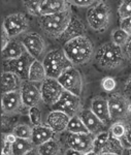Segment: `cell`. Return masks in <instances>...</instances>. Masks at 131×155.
Listing matches in <instances>:
<instances>
[{
    "label": "cell",
    "mask_w": 131,
    "mask_h": 155,
    "mask_svg": "<svg viewBox=\"0 0 131 155\" xmlns=\"http://www.w3.org/2000/svg\"><path fill=\"white\" fill-rule=\"evenodd\" d=\"M2 26L6 29L7 33L11 38L24 33L27 31L30 26L29 18L23 12H15V14L8 15L3 20Z\"/></svg>",
    "instance_id": "obj_11"
},
{
    "label": "cell",
    "mask_w": 131,
    "mask_h": 155,
    "mask_svg": "<svg viewBox=\"0 0 131 155\" xmlns=\"http://www.w3.org/2000/svg\"><path fill=\"white\" fill-rule=\"evenodd\" d=\"M122 49H123V53H124L125 58L131 62V36L129 37V39H128L127 44H126Z\"/></svg>",
    "instance_id": "obj_41"
},
{
    "label": "cell",
    "mask_w": 131,
    "mask_h": 155,
    "mask_svg": "<svg viewBox=\"0 0 131 155\" xmlns=\"http://www.w3.org/2000/svg\"><path fill=\"white\" fill-rule=\"evenodd\" d=\"M63 51L74 66L89 63L95 55L94 45L91 39L86 35L65 42Z\"/></svg>",
    "instance_id": "obj_1"
},
{
    "label": "cell",
    "mask_w": 131,
    "mask_h": 155,
    "mask_svg": "<svg viewBox=\"0 0 131 155\" xmlns=\"http://www.w3.org/2000/svg\"><path fill=\"white\" fill-rule=\"evenodd\" d=\"M112 8L105 1H96L88 9L87 22L89 27L96 32H103L110 26Z\"/></svg>",
    "instance_id": "obj_4"
},
{
    "label": "cell",
    "mask_w": 131,
    "mask_h": 155,
    "mask_svg": "<svg viewBox=\"0 0 131 155\" xmlns=\"http://www.w3.org/2000/svg\"><path fill=\"white\" fill-rule=\"evenodd\" d=\"M33 151H36V146L29 139H21L18 137L17 141L12 144V154L25 155Z\"/></svg>",
    "instance_id": "obj_26"
},
{
    "label": "cell",
    "mask_w": 131,
    "mask_h": 155,
    "mask_svg": "<svg viewBox=\"0 0 131 155\" xmlns=\"http://www.w3.org/2000/svg\"><path fill=\"white\" fill-rule=\"evenodd\" d=\"M57 80L65 91H68L74 95L82 96L84 90V80L82 74L74 66L67 68Z\"/></svg>",
    "instance_id": "obj_8"
},
{
    "label": "cell",
    "mask_w": 131,
    "mask_h": 155,
    "mask_svg": "<svg viewBox=\"0 0 131 155\" xmlns=\"http://www.w3.org/2000/svg\"><path fill=\"white\" fill-rule=\"evenodd\" d=\"M129 37L130 35L125 30H123L122 28H118L112 33V41L114 42L115 45H117V46L123 48V47L127 44Z\"/></svg>",
    "instance_id": "obj_32"
},
{
    "label": "cell",
    "mask_w": 131,
    "mask_h": 155,
    "mask_svg": "<svg viewBox=\"0 0 131 155\" xmlns=\"http://www.w3.org/2000/svg\"><path fill=\"white\" fill-rule=\"evenodd\" d=\"M107 101L113 122L126 121L131 118V98L124 93H110L107 97Z\"/></svg>",
    "instance_id": "obj_6"
},
{
    "label": "cell",
    "mask_w": 131,
    "mask_h": 155,
    "mask_svg": "<svg viewBox=\"0 0 131 155\" xmlns=\"http://www.w3.org/2000/svg\"><path fill=\"white\" fill-rule=\"evenodd\" d=\"M20 93H21L24 106L27 107H36L40 101H42L40 87L38 88L35 83L30 82L29 80L23 81L21 89H20Z\"/></svg>",
    "instance_id": "obj_15"
},
{
    "label": "cell",
    "mask_w": 131,
    "mask_h": 155,
    "mask_svg": "<svg viewBox=\"0 0 131 155\" xmlns=\"http://www.w3.org/2000/svg\"><path fill=\"white\" fill-rule=\"evenodd\" d=\"M72 12L70 9L56 15H49V16H40L37 23L41 28L44 34L52 38L59 39L60 36L64 33V31L68 27L71 21Z\"/></svg>",
    "instance_id": "obj_2"
},
{
    "label": "cell",
    "mask_w": 131,
    "mask_h": 155,
    "mask_svg": "<svg viewBox=\"0 0 131 155\" xmlns=\"http://www.w3.org/2000/svg\"><path fill=\"white\" fill-rule=\"evenodd\" d=\"M25 49L33 58L39 60L40 57L46 53L47 45L44 37L37 32H30L26 34L22 39Z\"/></svg>",
    "instance_id": "obj_13"
},
{
    "label": "cell",
    "mask_w": 131,
    "mask_h": 155,
    "mask_svg": "<svg viewBox=\"0 0 131 155\" xmlns=\"http://www.w3.org/2000/svg\"><path fill=\"white\" fill-rule=\"evenodd\" d=\"M47 78L46 68H44L42 61L39 60H34L30 67L29 71V81L33 83H42Z\"/></svg>",
    "instance_id": "obj_25"
},
{
    "label": "cell",
    "mask_w": 131,
    "mask_h": 155,
    "mask_svg": "<svg viewBox=\"0 0 131 155\" xmlns=\"http://www.w3.org/2000/svg\"><path fill=\"white\" fill-rule=\"evenodd\" d=\"M86 32H87V28H86V25L82 20H80L77 17L74 16L68 25V27L64 31V33L60 36L59 41H69L74 38L80 36H85Z\"/></svg>",
    "instance_id": "obj_18"
},
{
    "label": "cell",
    "mask_w": 131,
    "mask_h": 155,
    "mask_svg": "<svg viewBox=\"0 0 131 155\" xmlns=\"http://www.w3.org/2000/svg\"><path fill=\"white\" fill-rule=\"evenodd\" d=\"M95 59L101 68L110 71L123 65L126 58L123 53V49L115 45L113 41H110L101 45L97 49Z\"/></svg>",
    "instance_id": "obj_3"
},
{
    "label": "cell",
    "mask_w": 131,
    "mask_h": 155,
    "mask_svg": "<svg viewBox=\"0 0 131 155\" xmlns=\"http://www.w3.org/2000/svg\"><path fill=\"white\" fill-rule=\"evenodd\" d=\"M101 87L107 93H113L117 87V81L113 77H105L101 80Z\"/></svg>",
    "instance_id": "obj_36"
},
{
    "label": "cell",
    "mask_w": 131,
    "mask_h": 155,
    "mask_svg": "<svg viewBox=\"0 0 131 155\" xmlns=\"http://www.w3.org/2000/svg\"><path fill=\"white\" fill-rule=\"evenodd\" d=\"M118 15H119L120 21L125 20L131 17V0H124L120 3L118 8Z\"/></svg>",
    "instance_id": "obj_34"
},
{
    "label": "cell",
    "mask_w": 131,
    "mask_h": 155,
    "mask_svg": "<svg viewBox=\"0 0 131 155\" xmlns=\"http://www.w3.org/2000/svg\"><path fill=\"white\" fill-rule=\"evenodd\" d=\"M25 106L22 101L20 91H12L2 94L1 97V110L2 115L14 116L22 111Z\"/></svg>",
    "instance_id": "obj_14"
},
{
    "label": "cell",
    "mask_w": 131,
    "mask_h": 155,
    "mask_svg": "<svg viewBox=\"0 0 131 155\" xmlns=\"http://www.w3.org/2000/svg\"><path fill=\"white\" fill-rule=\"evenodd\" d=\"M120 28L125 30L128 34L131 36V17L125 20H121L120 21Z\"/></svg>",
    "instance_id": "obj_40"
},
{
    "label": "cell",
    "mask_w": 131,
    "mask_h": 155,
    "mask_svg": "<svg viewBox=\"0 0 131 155\" xmlns=\"http://www.w3.org/2000/svg\"><path fill=\"white\" fill-rule=\"evenodd\" d=\"M70 120V117L67 114L61 111L52 110L47 116V124L54 130L56 134L66 131L67 125Z\"/></svg>",
    "instance_id": "obj_17"
},
{
    "label": "cell",
    "mask_w": 131,
    "mask_h": 155,
    "mask_svg": "<svg viewBox=\"0 0 131 155\" xmlns=\"http://www.w3.org/2000/svg\"><path fill=\"white\" fill-rule=\"evenodd\" d=\"M23 80L16 74L3 71L1 74V95L12 91H20Z\"/></svg>",
    "instance_id": "obj_20"
},
{
    "label": "cell",
    "mask_w": 131,
    "mask_h": 155,
    "mask_svg": "<svg viewBox=\"0 0 131 155\" xmlns=\"http://www.w3.org/2000/svg\"><path fill=\"white\" fill-rule=\"evenodd\" d=\"M11 41V37L9 36L8 33H7L6 29L2 26L1 27V51L5 49V47L9 44Z\"/></svg>",
    "instance_id": "obj_39"
},
{
    "label": "cell",
    "mask_w": 131,
    "mask_h": 155,
    "mask_svg": "<svg viewBox=\"0 0 131 155\" xmlns=\"http://www.w3.org/2000/svg\"><path fill=\"white\" fill-rule=\"evenodd\" d=\"M65 90L57 79L47 77L40 85L42 101L47 106H54Z\"/></svg>",
    "instance_id": "obj_12"
},
{
    "label": "cell",
    "mask_w": 131,
    "mask_h": 155,
    "mask_svg": "<svg viewBox=\"0 0 131 155\" xmlns=\"http://www.w3.org/2000/svg\"><path fill=\"white\" fill-rule=\"evenodd\" d=\"M55 132L47 124H39V125L33 126L32 129V137L31 141L33 142L35 146L46 143L47 141L51 140L52 137H55Z\"/></svg>",
    "instance_id": "obj_22"
},
{
    "label": "cell",
    "mask_w": 131,
    "mask_h": 155,
    "mask_svg": "<svg viewBox=\"0 0 131 155\" xmlns=\"http://www.w3.org/2000/svg\"><path fill=\"white\" fill-rule=\"evenodd\" d=\"M26 52L27 51L25 49L23 42L18 41L16 38H11V41L5 47V49L1 51V55L3 60H11L19 58Z\"/></svg>",
    "instance_id": "obj_23"
},
{
    "label": "cell",
    "mask_w": 131,
    "mask_h": 155,
    "mask_svg": "<svg viewBox=\"0 0 131 155\" xmlns=\"http://www.w3.org/2000/svg\"><path fill=\"white\" fill-rule=\"evenodd\" d=\"M28 115H29V119H30V122H31L32 126L41 124V122H42L41 112H40V110L37 107V106L29 107Z\"/></svg>",
    "instance_id": "obj_35"
},
{
    "label": "cell",
    "mask_w": 131,
    "mask_h": 155,
    "mask_svg": "<svg viewBox=\"0 0 131 155\" xmlns=\"http://www.w3.org/2000/svg\"><path fill=\"white\" fill-rule=\"evenodd\" d=\"M69 4L79 7H91L93 4L96 3L94 0H72V1H68Z\"/></svg>",
    "instance_id": "obj_38"
},
{
    "label": "cell",
    "mask_w": 131,
    "mask_h": 155,
    "mask_svg": "<svg viewBox=\"0 0 131 155\" xmlns=\"http://www.w3.org/2000/svg\"><path fill=\"white\" fill-rule=\"evenodd\" d=\"M70 9V4L66 0H44L41 5V16L56 15Z\"/></svg>",
    "instance_id": "obj_21"
},
{
    "label": "cell",
    "mask_w": 131,
    "mask_h": 155,
    "mask_svg": "<svg viewBox=\"0 0 131 155\" xmlns=\"http://www.w3.org/2000/svg\"><path fill=\"white\" fill-rule=\"evenodd\" d=\"M126 123V131L124 137L121 139V143L124 146L125 149H129L131 148V118L125 121Z\"/></svg>",
    "instance_id": "obj_37"
},
{
    "label": "cell",
    "mask_w": 131,
    "mask_h": 155,
    "mask_svg": "<svg viewBox=\"0 0 131 155\" xmlns=\"http://www.w3.org/2000/svg\"><path fill=\"white\" fill-rule=\"evenodd\" d=\"M123 93L126 96H128L129 98H131V76L128 78V80L126 81V83L124 85V89H123Z\"/></svg>",
    "instance_id": "obj_42"
},
{
    "label": "cell",
    "mask_w": 131,
    "mask_h": 155,
    "mask_svg": "<svg viewBox=\"0 0 131 155\" xmlns=\"http://www.w3.org/2000/svg\"><path fill=\"white\" fill-rule=\"evenodd\" d=\"M35 58L30 55L28 52L22 55L21 57L16 59L4 60V71H11L19 76L23 81L29 80V71L32 63L34 62Z\"/></svg>",
    "instance_id": "obj_9"
},
{
    "label": "cell",
    "mask_w": 131,
    "mask_h": 155,
    "mask_svg": "<svg viewBox=\"0 0 131 155\" xmlns=\"http://www.w3.org/2000/svg\"><path fill=\"white\" fill-rule=\"evenodd\" d=\"M66 131L74 132V134H88L89 132L88 128L86 127L85 123L83 122V120L80 119L79 115H75V116L70 118Z\"/></svg>",
    "instance_id": "obj_28"
},
{
    "label": "cell",
    "mask_w": 131,
    "mask_h": 155,
    "mask_svg": "<svg viewBox=\"0 0 131 155\" xmlns=\"http://www.w3.org/2000/svg\"><path fill=\"white\" fill-rule=\"evenodd\" d=\"M42 64L46 68L49 78L58 79L67 68L74 66L66 57L64 51L60 49L47 52L42 59Z\"/></svg>",
    "instance_id": "obj_5"
},
{
    "label": "cell",
    "mask_w": 131,
    "mask_h": 155,
    "mask_svg": "<svg viewBox=\"0 0 131 155\" xmlns=\"http://www.w3.org/2000/svg\"><path fill=\"white\" fill-rule=\"evenodd\" d=\"M52 110L61 111L71 118L75 115H79L80 112L83 110L82 98L80 96L74 95L68 91H64L60 98L58 99V101L54 106H52Z\"/></svg>",
    "instance_id": "obj_10"
},
{
    "label": "cell",
    "mask_w": 131,
    "mask_h": 155,
    "mask_svg": "<svg viewBox=\"0 0 131 155\" xmlns=\"http://www.w3.org/2000/svg\"><path fill=\"white\" fill-rule=\"evenodd\" d=\"M93 134H74L66 131L65 134V145L67 148L74 149L80 152V154H91L93 153V142H94Z\"/></svg>",
    "instance_id": "obj_7"
},
{
    "label": "cell",
    "mask_w": 131,
    "mask_h": 155,
    "mask_svg": "<svg viewBox=\"0 0 131 155\" xmlns=\"http://www.w3.org/2000/svg\"><path fill=\"white\" fill-rule=\"evenodd\" d=\"M128 154H131V148L128 149Z\"/></svg>",
    "instance_id": "obj_43"
},
{
    "label": "cell",
    "mask_w": 131,
    "mask_h": 155,
    "mask_svg": "<svg viewBox=\"0 0 131 155\" xmlns=\"http://www.w3.org/2000/svg\"><path fill=\"white\" fill-rule=\"evenodd\" d=\"M32 129L33 126H30L29 124L26 123H19L16 124L12 129L11 132H14L18 137H21V139H29L31 140L32 137Z\"/></svg>",
    "instance_id": "obj_30"
},
{
    "label": "cell",
    "mask_w": 131,
    "mask_h": 155,
    "mask_svg": "<svg viewBox=\"0 0 131 155\" xmlns=\"http://www.w3.org/2000/svg\"><path fill=\"white\" fill-rule=\"evenodd\" d=\"M62 150V144L56 137H52L46 143L36 147V153L40 155H55L59 154Z\"/></svg>",
    "instance_id": "obj_24"
},
{
    "label": "cell",
    "mask_w": 131,
    "mask_h": 155,
    "mask_svg": "<svg viewBox=\"0 0 131 155\" xmlns=\"http://www.w3.org/2000/svg\"><path fill=\"white\" fill-rule=\"evenodd\" d=\"M42 1H44V0H29V1H23V5L25 7V9H26L31 16L39 18V17L41 16L40 12H41Z\"/></svg>",
    "instance_id": "obj_31"
},
{
    "label": "cell",
    "mask_w": 131,
    "mask_h": 155,
    "mask_svg": "<svg viewBox=\"0 0 131 155\" xmlns=\"http://www.w3.org/2000/svg\"><path fill=\"white\" fill-rule=\"evenodd\" d=\"M90 110L99 118L104 124H108L113 122L112 117L110 113V107H108V101L106 98L101 96H96L92 99Z\"/></svg>",
    "instance_id": "obj_19"
},
{
    "label": "cell",
    "mask_w": 131,
    "mask_h": 155,
    "mask_svg": "<svg viewBox=\"0 0 131 155\" xmlns=\"http://www.w3.org/2000/svg\"><path fill=\"white\" fill-rule=\"evenodd\" d=\"M110 132L116 139L121 140L125 134L126 131V123L125 121H115L110 127Z\"/></svg>",
    "instance_id": "obj_33"
},
{
    "label": "cell",
    "mask_w": 131,
    "mask_h": 155,
    "mask_svg": "<svg viewBox=\"0 0 131 155\" xmlns=\"http://www.w3.org/2000/svg\"><path fill=\"white\" fill-rule=\"evenodd\" d=\"M79 116L83 120L90 134H97L99 132H102L105 130V127L107 126L90 109H83L80 112Z\"/></svg>",
    "instance_id": "obj_16"
},
{
    "label": "cell",
    "mask_w": 131,
    "mask_h": 155,
    "mask_svg": "<svg viewBox=\"0 0 131 155\" xmlns=\"http://www.w3.org/2000/svg\"><path fill=\"white\" fill-rule=\"evenodd\" d=\"M125 150L124 146L121 143V140L119 139H116L110 134L108 137V140L105 144L104 148L102 150V153L101 155L104 154H123V151Z\"/></svg>",
    "instance_id": "obj_27"
},
{
    "label": "cell",
    "mask_w": 131,
    "mask_h": 155,
    "mask_svg": "<svg viewBox=\"0 0 131 155\" xmlns=\"http://www.w3.org/2000/svg\"><path fill=\"white\" fill-rule=\"evenodd\" d=\"M110 132V130H104L102 132L95 134L94 136V142H93V153L94 154H100L102 153V150L106 144L108 137Z\"/></svg>",
    "instance_id": "obj_29"
}]
</instances>
